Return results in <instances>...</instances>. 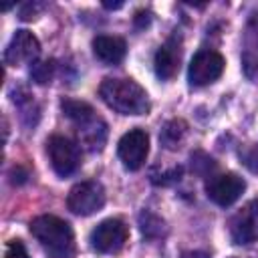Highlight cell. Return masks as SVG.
<instances>
[{
	"label": "cell",
	"mask_w": 258,
	"mask_h": 258,
	"mask_svg": "<svg viewBox=\"0 0 258 258\" xmlns=\"http://www.w3.org/2000/svg\"><path fill=\"white\" fill-rule=\"evenodd\" d=\"M105 187L97 179L75 183L67 196V206L77 216H91L105 206Z\"/></svg>",
	"instance_id": "obj_4"
},
{
	"label": "cell",
	"mask_w": 258,
	"mask_h": 258,
	"mask_svg": "<svg viewBox=\"0 0 258 258\" xmlns=\"http://www.w3.org/2000/svg\"><path fill=\"white\" fill-rule=\"evenodd\" d=\"M103 6H105V8H121V6H123V2H105Z\"/></svg>",
	"instance_id": "obj_21"
},
{
	"label": "cell",
	"mask_w": 258,
	"mask_h": 258,
	"mask_svg": "<svg viewBox=\"0 0 258 258\" xmlns=\"http://www.w3.org/2000/svg\"><path fill=\"white\" fill-rule=\"evenodd\" d=\"M127 238H129V228L125 226V222L119 218H109L95 226L89 242L91 248L97 250L99 254H117L125 246Z\"/></svg>",
	"instance_id": "obj_5"
},
{
	"label": "cell",
	"mask_w": 258,
	"mask_h": 258,
	"mask_svg": "<svg viewBox=\"0 0 258 258\" xmlns=\"http://www.w3.org/2000/svg\"><path fill=\"white\" fill-rule=\"evenodd\" d=\"M185 131H187V125L181 119H171L163 125L161 133H159V141L165 149H177L185 137Z\"/></svg>",
	"instance_id": "obj_14"
},
{
	"label": "cell",
	"mask_w": 258,
	"mask_h": 258,
	"mask_svg": "<svg viewBox=\"0 0 258 258\" xmlns=\"http://www.w3.org/2000/svg\"><path fill=\"white\" fill-rule=\"evenodd\" d=\"M179 60H181V48H179V40L175 36H171L165 44H161L155 52V75L161 81L171 79L177 69H179Z\"/></svg>",
	"instance_id": "obj_12"
},
{
	"label": "cell",
	"mask_w": 258,
	"mask_h": 258,
	"mask_svg": "<svg viewBox=\"0 0 258 258\" xmlns=\"http://www.w3.org/2000/svg\"><path fill=\"white\" fill-rule=\"evenodd\" d=\"M230 240L238 246L258 242V200L242 206L230 220Z\"/></svg>",
	"instance_id": "obj_9"
},
{
	"label": "cell",
	"mask_w": 258,
	"mask_h": 258,
	"mask_svg": "<svg viewBox=\"0 0 258 258\" xmlns=\"http://www.w3.org/2000/svg\"><path fill=\"white\" fill-rule=\"evenodd\" d=\"M30 75L40 85L50 83V79L54 75V60H36L32 64V69H30Z\"/></svg>",
	"instance_id": "obj_16"
},
{
	"label": "cell",
	"mask_w": 258,
	"mask_h": 258,
	"mask_svg": "<svg viewBox=\"0 0 258 258\" xmlns=\"http://www.w3.org/2000/svg\"><path fill=\"white\" fill-rule=\"evenodd\" d=\"M139 226H141V232L147 238H157V236L163 234V220L157 218L155 214L147 212V210L139 214Z\"/></svg>",
	"instance_id": "obj_15"
},
{
	"label": "cell",
	"mask_w": 258,
	"mask_h": 258,
	"mask_svg": "<svg viewBox=\"0 0 258 258\" xmlns=\"http://www.w3.org/2000/svg\"><path fill=\"white\" fill-rule=\"evenodd\" d=\"M60 109L77 127L79 141L89 151H101L107 141V123L95 113V109L89 103L75 99H62Z\"/></svg>",
	"instance_id": "obj_3"
},
{
	"label": "cell",
	"mask_w": 258,
	"mask_h": 258,
	"mask_svg": "<svg viewBox=\"0 0 258 258\" xmlns=\"http://www.w3.org/2000/svg\"><path fill=\"white\" fill-rule=\"evenodd\" d=\"M181 258H210V256L202 250H189V252H183Z\"/></svg>",
	"instance_id": "obj_20"
},
{
	"label": "cell",
	"mask_w": 258,
	"mask_h": 258,
	"mask_svg": "<svg viewBox=\"0 0 258 258\" xmlns=\"http://www.w3.org/2000/svg\"><path fill=\"white\" fill-rule=\"evenodd\" d=\"M224 56L212 48H204V50H198L189 62V69H187V81L189 85L194 87H204V85H210L214 83L216 79L222 77L224 73Z\"/></svg>",
	"instance_id": "obj_7"
},
{
	"label": "cell",
	"mask_w": 258,
	"mask_h": 258,
	"mask_svg": "<svg viewBox=\"0 0 258 258\" xmlns=\"http://www.w3.org/2000/svg\"><path fill=\"white\" fill-rule=\"evenodd\" d=\"M46 151H48V159H50L54 173L60 177L75 173L81 165V149L69 137L52 135L46 141Z\"/></svg>",
	"instance_id": "obj_6"
},
{
	"label": "cell",
	"mask_w": 258,
	"mask_h": 258,
	"mask_svg": "<svg viewBox=\"0 0 258 258\" xmlns=\"http://www.w3.org/2000/svg\"><path fill=\"white\" fill-rule=\"evenodd\" d=\"M179 177H181V167L177 165V167H171L169 171H163L159 175H151V181L157 185H169L173 181H179Z\"/></svg>",
	"instance_id": "obj_18"
},
{
	"label": "cell",
	"mask_w": 258,
	"mask_h": 258,
	"mask_svg": "<svg viewBox=\"0 0 258 258\" xmlns=\"http://www.w3.org/2000/svg\"><path fill=\"white\" fill-rule=\"evenodd\" d=\"M246 189V181L238 175V173H220V175H212L206 183V194L208 198L226 208V206H232Z\"/></svg>",
	"instance_id": "obj_10"
},
{
	"label": "cell",
	"mask_w": 258,
	"mask_h": 258,
	"mask_svg": "<svg viewBox=\"0 0 258 258\" xmlns=\"http://www.w3.org/2000/svg\"><path fill=\"white\" fill-rule=\"evenodd\" d=\"M99 97L109 109L121 115H145L149 111V97L145 89L133 79H103Z\"/></svg>",
	"instance_id": "obj_1"
},
{
	"label": "cell",
	"mask_w": 258,
	"mask_h": 258,
	"mask_svg": "<svg viewBox=\"0 0 258 258\" xmlns=\"http://www.w3.org/2000/svg\"><path fill=\"white\" fill-rule=\"evenodd\" d=\"M93 52H95V56L101 62H105V64H117V62H121L125 58L127 44L119 36L101 34V36L93 38Z\"/></svg>",
	"instance_id": "obj_13"
},
{
	"label": "cell",
	"mask_w": 258,
	"mask_h": 258,
	"mask_svg": "<svg viewBox=\"0 0 258 258\" xmlns=\"http://www.w3.org/2000/svg\"><path fill=\"white\" fill-rule=\"evenodd\" d=\"M40 54V42L30 30H16L10 38L6 50H4V62L6 64H22V62H36V56Z\"/></svg>",
	"instance_id": "obj_11"
},
{
	"label": "cell",
	"mask_w": 258,
	"mask_h": 258,
	"mask_svg": "<svg viewBox=\"0 0 258 258\" xmlns=\"http://www.w3.org/2000/svg\"><path fill=\"white\" fill-rule=\"evenodd\" d=\"M30 234L50 258H75V234L69 222L44 214L30 222Z\"/></svg>",
	"instance_id": "obj_2"
},
{
	"label": "cell",
	"mask_w": 258,
	"mask_h": 258,
	"mask_svg": "<svg viewBox=\"0 0 258 258\" xmlns=\"http://www.w3.org/2000/svg\"><path fill=\"white\" fill-rule=\"evenodd\" d=\"M117 153H119V159L123 161V165L127 169H131V171L139 169L145 163L147 153H149V135H147V131H143L139 127L129 129L119 139Z\"/></svg>",
	"instance_id": "obj_8"
},
{
	"label": "cell",
	"mask_w": 258,
	"mask_h": 258,
	"mask_svg": "<svg viewBox=\"0 0 258 258\" xmlns=\"http://www.w3.org/2000/svg\"><path fill=\"white\" fill-rule=\"evenodd\" d=\"M232 258H258V256H232Z\"/></svg>",
	"instance_id": "obj_22"
},
{
	"label": "cell",
	"mask_w": 258,
	"mask_h": 258,
	"mask_svg": "<svg viewBox=\"0 0 258 258\" xmlns=\"http://www.w3.org/2000/svg\"><path fill=\"white\" fill-rule=\"evenodd\" d=\"M4 258H30V256H28V252H26V248L20 240H10L8 246H6Z\"/></svg>",
	"instance_id": "obj_19"
},
{
	"label": "cell",
	"mask_w": 258,
	"mask_h": 258,
	"mask_svg": "<svg viewBox=\"0 0 258 258\" xmlns=\"http://www.w3.org/2000/svg\"><path fill=\"white\" fill-rule=\"evenodd\" d=\"M240 159L250 171H258V145L250 143L244 149H240Z\"/></svg>",
	"instance_id": "obj_17"
}]
</instances>
